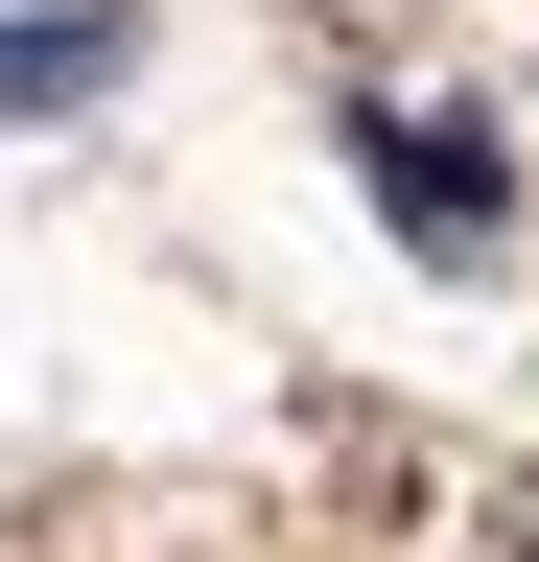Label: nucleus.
<instances>
[{
    "label": "nucleus",
    "mask_w": 539,
    "mask_h": 562,
    "mask_svg": "<svg viewBox=\"0 0 539 562\" xmlns=\"http://www.w3.org/2000/svg\"><path fill=\"white\" fill-rule=\"evenodd\" d=\"M375 165H398V235H423V258H493V211H516V188H493V140H469V117H398Z\"/></svg>",
    "instance_id": "f257e3e1"
},
{
    "label": "nucleus",
    "mask_w": 539,
    "mask_h": 562,
    "mask_svg": "<svg viewBox=\"0 0 539 562\" xmlns=\"http://www.w3.org/2000/svg\"><path fill=\"white\" fill-rule=\"evenodd\" d=\"M117 24H0V117H47V94H94Z\"/></svg>",
    "instance_id": "f03ea898"
}]
</instances>
